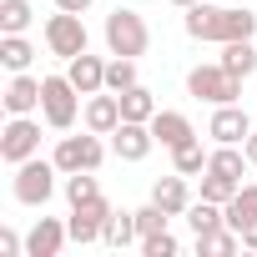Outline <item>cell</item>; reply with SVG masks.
I'll list each match as a JSON object with an SVG mask.
<instances>
[{
  "label": "cell",
  "instance_id": "2",
  "mask_svg": "<svg viewBox=\"0 0 257 257\" xmlns=\"http://www.w3.org/2000/svg\"><path fill=\"white\" fill-rule=\"evenodd\" d=\"M41 116L56 132H71L81 116V91L71 86V76H41Z\"/></svg>",
  "mask_w": 257,
  "mask_h": 257
},
{
  "label": "cell",
  "instance_id": "30",
  "mask_svg": "<svg viewBox=\"0 0 257 257\" xmlns=\"http://www.w3.org/2000/svg\"><path fill=\"white\" fill-rule=\"evenodd\" d=\"M237 187H242V182H232V177H217V172H207V177H202V197H207V202H222V207L237 197Z\"/></svg>",
  "mask_w": 257,
  "mask_h": 257
},
{
  "label": "cell",
  "instance_id": "27",
  "mask_svg": "<svg viewBox=\"0 0 257 257\" xmlns=\"http://www.w3.org/2000/svg\"><path fill=\"white\" fill-rule=\"evenodd\" d=\"M137 86V61L132 56H116V61H106V91H132Z\"/></svg>",
  "mask_w": 257,
  "mask_h": 257
},
{
  "label": "cell",
  "instance_id": "23",
  "mask_svg": "<svg viewBox=\"0 0 257 257\" xmlns=\"http://www.w3.org/2000/svg\"><path fill=\"white\" fill-rule=\"evenodd\" d=\"M31 56H36V46H31L26 36H0V66H6L11 76H16V71H26V66H31Z\"/></svg>",
  "mask_w": 257,
  "mask_h": 257
},
{
  "label": "cell",
  "instance_id": "17",
  "mask_svg": "<svg viewBox=\"0 0 257 257\" xmlns=\"http://www.w3.org/2000/svg\"><path fill=\"white\" fill-rule=\"evenodd\" d=\"M152 202L167 212V217H182L187 207H192V192H187V177L182 172H172V177H162L157 187H152Z\"/></svg>",
  "mask_w": 257,
  "mask_h": 257
},
{
  "label": "cell",
  "instance_id": "7",
  "mask_svg": "<svg viewBox=\"0 0 257 257\" xmlns=\"http://www.w3.org/2000/svg\"><path fill=\"white\" fill-rule=\"evenodd\" d=\"M0 157H6L11 167L41 157V121H36V116H11L6 132H0Z\"/></svg>",
  "mask_w": 257,
  "mask_h": 257
},
{
  "label": "cell",
  "instance_id": "29",
  "mask_svg": "<svg viewBox=\"0 0 257 257\" xmlns=\"http://www.w3.org/2000/svg\"><path fill=\"white\" fill-rule=\"evenodd\" d=\"M91 197H101L96 177H91V172H71V177H66V202L81 207V202H91Z\"/></svg>",
  "mask_w": 257,
  "mask_h": 257
},
{
  "label": "cell",
  "instance_id": "33",
  "mask_svg": "<svg viewBox=\"0 0 257 257\" xmlns=\"http://www.w3.org/2000/svg\"><path fill=\"white\" fill-rule=\"evenodd\" d=\"M21 252H26V242H21L11 227H0V257H21Z\"/></svg>",
  "mask_w": 257,
  "mask_h": 257
},
{
  "label": "cell",
  "instance_id": "4",
  "mask_svg": "<svg viewBox=\"0 0 257 257\" xmlns=\"http://www.w3.org/2000/svg\"><path fill=\"white\" fill-rule=\"evenodd\" d=\"M187 91H192L197 101H207V106H232V101L242 96V76H232L222 61H217V66H192Z\"/></svg>",
  "mask_w": 257,
  "mask_h": 257
},
{
  "label": "cell",
  "instance_id": "16",
  "mask_svg": "<svg viewBox=\"0 0 257 257\" xmlns=\"http://www.w3.org/2000/svg\"><path fill=\"white\" fill-rule=\"evenodd\" d=\"M152 137H157V147L177 152V147H182V142H192L197 132H192V121H187L182 111H157V116H152Z\"/></svg>",
  "mask_w": 257,
  "mask_h": 257
},
{
  "label": "cell",
  "instance_id": "28",
  "mask_svg": "<svg viewBox=\"0 0 257 257\" xmlns=\"http://www.w3.org/2000/svg\"><path fill=\"white\" fill-rule=\"evenodd\" d=\"M172 167L182 172V177H197V172H207V157H202V142L192 137V142H182L177 152H172Z\"/></svg>",
  "mask_w": 257,
  "mask_h": 257
},
{
  "label": "cell",
  "instance_id": "34",
  "mask_svg": "<svg viewBox=\"0 0 257 257\" xmlns=\"http://www.w3.org/2000/svg\"><path fill=\"white\" fill-rule=\"evenodd\" d=\"M56 11H76L81 16V11H91V0H56Z\"/></svg>",
  "mask_w": 257,
  "mask_h": 257
},
{
  "label": "cell",
  "instance_id": "36",
  "mask_svg": "<svg viewBox=\"0 0 257 257\" xmlns=\"http://www.w3.org/2000/svg\"><path fill=\"white\" fill-rule=\"evenodd\" d=\"M242 247H247V252H257V227H247V232H242Z\"/></svg>",
  "mask_w": 257,
  "mask_h": 257
},
{
  "label": "cell",
  "instance_id": "6",
  "mask_svg": "<svg viewBox=\"0 0 257 257\" xmlns=\"http://www.w3.org/2000/svg\"><path fill=\"white\" fill-rule=\"evenodd\" d=\"M51 162L61 167V177H71V172H96V167L106 162V147H101L96 132H86V137H61L56 152H51Z\"/></svg>",
  "mask_w": 257,
  "mask_h": 257
},
{
  "label": "cell",
  "instance_id": "1",
  "mask_svg": "<svg viewBox=\"0 0 257 257\" xmlns=\"http://www.w3.org/2000/svg\"><path fill=\"white\" fill-rule=\"evenodd\" d=\"M187 36L192 41H212V46H227V41H252L257 36V16L252 11H232V6H197L187 11Z\"/></svg>",
  "mask_w": 257,
  "mask_h": 257
},
{
  "label": "cell",
  "instance_id": "10",
  "mask_svg": "<svg viewBox=\"0 0 257 257\" xmlns=\"http://www.w3.org/2000/svg\"><path fill=\"white\" fill-rule=\"evenodd\" d=\"M207 137L217 142V147H242L247 137H252V116L232 101V106H217L212 111V121H207Z\"/></svg>",
  "mask_w": 257,
  "mask_h": 257
},
{
  "label": "cell",
  "instance_id": "32",
  "mask_svg": "<svg viewBox=\"0 0 257 257\" xmlns=\"http://www.w3.org/2000/svg\"><path fill=\"white\" fill-rule=\"evenodd\" d=\"M142 252L147 257H177V237L162 227V232H152V237H142Z\"/></svg>",
  "mask_w": 257,
  "mask_h": 257
},
{
  "label": "cell",
  "instance_id": "12",
  "mask_svg": "<svg viewBox=\"0 0 257 257\" xmlns=\"http://www.w3.org/2000/svg\"><path fill=\"white\" fill-rule=\"evenodd\" d=\"M81 121H86V132H96V137H111L116 126H121V96H116V91H96V96H86V106H81Z\"/></svg>",
  "mask_w": 257,
  "mask_h": 257
},
{
  "label": "cell",
  "instance_id": "18",
  "mask_svg": "<svg viewBox=\"0 0 257 257\" xmlns=\"http://www.w3.org/2000/svg\"><path fill=\"white\" fill-rule=\"evenodd\" d=\"M222 217H227V227H232V232L257 227V187H237V197L222 207Z\"/></svg>",
  "mask_w": 257,
  "mask_h": 257
},
{
  "label": "cell",
  "instance_id": "19",
  "mask_svg": "<svg viewBox=\"0 0 257 257\" xmlns=\"http://www.w3.org/2000/svg\"><path fill=\"white\" fill-rule=\"evenodd\" d=\"M101 242L106 247H132V242H142V232H137V212H111L106 217V227H101Z\"/></svg>",
  "mask_w": 257,
  "mask_h": 257
},
{
  "label": "cell",
  "instance_id": "25",
  "mask_svg": "<svg viewBox=\"0 0 257 257\" xmlns=\"http://www.w3.org/2000/svg\"><path fill=\"white\" fill-rule=\"evenodd\" d=\"M187 222H192V232L202 237V232H217V227H227V217H222V202H192L187 207Z\"/></svg>",
  "mask_w": 257,
  "mask_h": 257
},
{
  "label": "cell",
  "instance_id": "22",
  "mask_svg": "<svg viewBox=\"0 0 257 257\" xmlns=\"http://www.w3.org/2000/svg\"><path fill=\"white\" fill-rule=\"evenodd\" d=\"M252 162H247V152L242 147H217L212 157H207V172H217V177H232V182H242V172H247Z\"/></svg>",
  "mask_w": 257,
  "mask_h": 257
},
{
  "label": "cell",
  "instance_id": "35",
  "mask_svg": "<svg viewBox=\"0 0 257 257\" xmlns=\"http://www.w3.org/2000/svg\"><path fill=\"white\" fill-rule=\"evenodd\" d=\"M242 152H247V162H252V167H257V126H252V137H247V142H242Z\"/></svg>",
  "mask_w": 257,
  "mask_h": 257
},
{
  "label": "cell",
  "instance_id": "26",
  "mask_svg": "<svg viewBox=\"0 0 257 257\" xmlns=\"http://www.w3.org/2000/svg\"><path fill=\"white\" fill-rule=\"evenodd\" d=\"M237 247H242V232H232V227H217V232L197 237V252H207V257H232Z\"/></svg>",
  "mask_w": 257,
  "mask_h": 257
},
{
  "label": "cell",
  "instance_id": "5",
  "mask_svg": "<svg viewBox=\"0 0 257 257\" xmlns=\"http://www.w3.org/2000/svg\"><path fill=\"white\" fill-rule=\"evenodd\" d=\"M56 177H61V167L56 162H41V157H31V162H21L16 167V202H26V207H46L51 202V192H56Z\"/></svg>",
  "mask_w": 257,
  "mask_h": 257
},
{
  "label": "cell",
  "instance_id": "11",
  "mask_svg": "<svg viewBox=\"0 0 257 257\" xmlns=\"http://www.w3.org/2000/svg\"><path fill=\"white\" fill-rule=\"evenodd\" d=\"M111 147H116V157H121V162H147V157H152V147H157L152 121H121L116 132H111Z\"/></svg>",
  "mask_w": 257,
  "mask_h": 257
},
{
  "label": "cell",
  "instance_id": "24",
  "mask_svg": "<svg viewBox=\"0 0 257 257\" xmlns=\"http://www.w3.org/2000/svg\"><path fill=\"white\" fill-rule=\"evenodd\" d=\"M31 16V0H0V36H26Z\"/></svg>",
  "mask_w": 257,
  "mask_h": 257
},
{
  "label": "cell",
  "instance_id": "9",
  "mask_svg": "<svg viewBox=\"0 0 257 257\" xmlns=\"http://www.w3.org/2000/svg\"><path fill=\"white\" fill-rule=\"evenodd\" d=\"M106 217H111V202H106V197H91V202L71 207V217H66V227H71V242H81V247L101 242V227H106Z\"/></svg>",
  "mask_w": 257,
  "mask_h": 257
},
{
  "label": "cell",
  "instance_id": "8",
  "mask_svg": "<svg viewBox=\"0 0 257 257\" xmlns=\"http://www.w3.org/2000/svg\"><path fill=\"white\" fill-rule=\"evenodd\" d=\"M46 46H51V56H61V61H76V56L91 46V36H86V21H81L76 11H61V16H51V21H46Z\"/></svg>",
  "mask_w": 257,
  "mask_h": 257
},
{
  "label": "cell",
  "instance_id": "14",
  "mask_svg": "<svg viewBox=\"0 0 257 257\" xmlns=\"http://www.w3.org/2000/svg\"><path fill=\"white\" fill-rule=\"evenodd\" d=\"M66 76H71V86H76L81 96L106 91V61H101V56H91V51H81L76 61H66Z\"/></svg>",
  "mask_w": 257,
  "mask_h": 257
},
{
  "label": "cell",
  "instance_id": "20",
  "mask_svg": "<svg viewBox=\"0 0 257 257\" xmlns=\"http://www.w3.org/2000/svg\"><path fill=\"white\" fill-rule=\"evenodd\" d=\"M157 111H162V106L152 101V91H147L142 81H137L132 91H121V121H152Z\"/></svg>",
  "mask_w": 257,
  "mask_h": 257
},
{
  "label": "cell",
  "instance_id": "31",
  "mask_svg": "<svg viewBox=\"0 0 257 257\" xmlns=\"http://www.w3.org/2000/svg\"><path fill=\"white\" fill-rule=\"evenodd\" d=\"M167 222H172V217H167V212H162L157 202H147V207H137V232H142V237H152V232H162Z\"/></svg>",
  "mask_w": 257,
  "mask_h": 257
},
{
  "label": "cell",
  "instance_id": "13",
  "mask_svg": "<svg viewBox=\"0 0 257 257\" xmlns=\"http://www.w3.org/2000/svg\"><path fill=\"white\" fill-rule=\"evenodd\" d=\"M71 242V227L56 217H36L31 237H26V257H61V247Z\"/></svg>",
  "mask_w": 257,
  "mask_h": 257
},
{
  "label": "cell",
  "instance_id": "3",
  "mask_svg": "<svg viewBox=\"0 0 257 257\" xmlns=\"http://www.w3.org/2000/svg\"><path fill=\"white\" fill-rule=\"evenodd\" d=\"M106 46H111V56H147V46H152V31H147V16L142 11H111L106 16Z\"/></svg>",
  "mask_w": 257,
  "mask_h": 257
},
{
  "label": "cell",
  "instance_id": "21",
  "mask_svg": "<svg viewBox=\"0 0 257 257\" xmlns=\"http://www.w3.org/2000/svg\"><path fill=\"white\" fill-rule=\"evenodd\" d=\"M222 66L247 81V76L257 71V46H252V41H227V46H222Z\"/></svg>",
  "mask_w": 257,
  "mask_h": 257
},
{
  "label": "cell",
  "instance_id": "37",
  "mask_svg": "<svg viewBox=\"0 0 257 257\" xmlns=\"http://www.w3.org/2000/svg\"><path fill=\"white\" fill-rule=\"evenodd\" d=\"M172 6H182V11H192V6H197V0H172Z\"/></svg>",
  "mask_w": 257,
  "mask_h": 257
},
{
  "label": "cell",
  "instance_id": "15",
  "mask_svg": "<svg viewBox=\"0 0 257 257\" xmlns=\"http://www.w3.org/2000/svg\"><path fill=\"white\" fill-rule=\"evenodd\" d=\"M0 101H6V111H11V116H31V111H41V81H36V76H26V71H16Z\"/></svg>",
  "mask_w": 257,
  "mask_h": 257
}]
</instances>
